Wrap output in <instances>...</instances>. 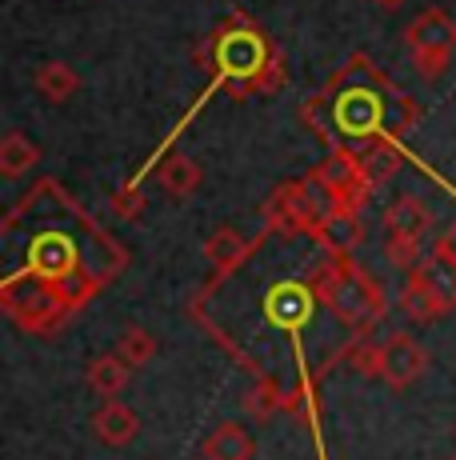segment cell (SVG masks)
<instances>
[{"label": "cell", "mask_w": 456, "mask_h": 460, "mask_svg": "<svg viewBox=\"0 0 456 460\" xmlns=\"http://www.w3.org/2000/svg\"><path fill=\"white\" fill-rule=\"evenodd\" d=\"M301 117L320 140H332L337 132L353 148H376L405 137L420 120V104L408 101L364 52H353L345 68L332 73L312 101H304Z\"/></svg>", "instance_id": "6da1fadb"}, {"label": "cell", "mask_w": 456, "mask_h": 460, "mask_svg": "<svg viewBox=\"0 0 456 460\" xmlns=\"http://www.w3.org/2000/svg\"><path fill=\"white\" fill-rule=\"evenodd\" d=\"M200 57H205L200 65L216 68V81H232L236 96H249V93L273 96L288 81L285 57L249 16H232L228 24H221L216 37L200 49Z\"/></svg>", "instance_id": "7a4b0ae2"}, {"label": "cell", "mask_w": 456, "mask_h": 460, "mask_svg": "<svg viewBox=\"0 0 456 460\" xmlns=\"http://www.w3.org/2000/svg\"><path fill=\"white\" fill-rule=\"evenodd\" d=\"M317 172L332 184V192L345 200V208H353V212L361 208L368 200V192H373V176H368L364 161L356 153H348V148H332L317 164Z\"/></svg>", "instance_id": "3957f363"}, {"label": "cell", "mask_w": 456, "mask_h": 460, "mask_svg": "<svg viewBox=\"0 0 456 460\" xmlns=\"http://www.w3.org/2000/svg\"><path fill=\"white\" fill-rule=\"evenodd\" d=\"M428 368V352L412 341L408 332H392L389 341L381 344V380L389 388H412Z\"/></svg>", "instance_id": "277c9868"}, {"label": "cell", "mask_w": 456, "mask_h": 460, "mask_svg": "<svg viewBox=\"0 0 456 460\" xmlns=\"http://www.w3.org/2000/svg\"><path fill=\"white\" fill-rule=\"evenodd\" d=\"M452 300L456 296L449 293V288H444L441 280L425 269V264H417V272L408 277L405 293H400V308H405V316H412V321L428 324V321H436V316H441Z\"/></svg>", "instance_id": "5b68a950"}, {"label": "cell", "mask_w": 456, "mask_h": 460, "mask_svg": "<svg viewBox=\"0 0 456 460\" xmlns=\"http://www.w3.org/2000/svg\"><path fill=\"white\" fill-rule=\"evenodd\" d=\"M408 52H456V21L444 8H425L405 29Z\"/></svg>", "instance_id": "8992f818"}, {"label": "cell", "mask_w": 456, "mask_h": 460, "mask_svg": "<svg viewBox=\"0 0 456 460\" xmlns=\"http://www.w3.org/2000/svg\"><path fill=\"white\" fill-rule=\"evenodd\" d=\"M92 432H96V440H101V445L125 448V445H133V440H136L140 417L128 409V404H120L117 396H112V401H104L101 409L92 412Z\"/></svg>", "instance_id": "52a82bcc"}, {"label": "cell", "mask_w": 456, "mask_h": 460, "mask_svg": "<svg viewBox=\"0 0 456 460\" xmlns=\"http://www.w3.org/2000/svg\"><path fill=\"white\" fill-rule=\"evenodd\" d=\"M252 453H257V445H252L249 429L236 420L216 424L205 437V460H252Z\"/></svg>", "instance_id": "ba28073f"}, {"label": "cell", "mask_w": 456, "mask_h": 460, "mask_svg": "<svg viewBox=\"0 0 456 460\" xmlns=\"http://www.w3.org/2000/svg\"><path fill=\"white\" fill-rule=\"evenodd\" d=\"M384 228H389V236H417L420 241L433 228V208L420 197H400L397 205L384 212Z\"/></svg>", "instance_id": "9c48e42d"}, {"label": "cell", "mask_w": 456, "mask_h": 460, "mask_svg": "<svg viewBox=\"0 0 456 460\" xmlns=\"http://www.w3.org/2000/svg\"><path fill=\"white\" fill-rule=\"evenodd\" d=\"M32 84H37V93L45 96L48 104H65L81 93V76H76V68H68L65 60H45V65L32 73Z\"/></svg>", "instance_id": "30bf717a"}, {"label": "cell", "mask_w": 456, "mask_h": 460, "mask_svg": "<svg viewBox=\"0 0 456 460\" xmlns=\"http://www.w3.org/2000/svg\"><path fill=\"white\" fill-rule=\"evenodd\" d=\"M161 184H164V192L169 197H177V200H189L192 192L200 189V181H205V172H200V164L192 161V156H184V153H172V156H164L161 161Z\"/></svg>", "instance_id": "8fae6325"}, {"label": "cell", "mask_w": 456, "mask_h": 460, "mask_svg": "<svg viewBox=\"0 0 456 460\" xmlns=\"http://www.w3.org/2000/svg\"><path fill=\"white\" fill-rule=\"evenodd\" d=\"M32 269L48 280H65L68 269H73V249H68L65 236L60 233L37 236V244H32Z\"/></svg>", "instance_id": "7c38bea8"}, {"label": "cell", "mask_w": 456, "mask_h": 460, "mask_svg": "<svg viewBox=\"0 0 456 460\" xmlns=\"http://www.w3.org/2000/svg\"><path fill=\"white\" fill-rule=\"evenodd\" d=\"M317 236H320L324 244H329V252L345 256V252H353L356 244H361L364 228H361V220H356V212H353V208H340V212H332V217H324V220H320Z\"/></svg>", "instance_id": "4fadbf2b"}, {"label": "cell", "mask_w": 456, "mask_h": 460, "mask_svg": "<svg viewBox=\"0 0 456 460\" xmlns=\"http://www.w3.org/2000/svg\"><path fill=\"white\" fill-rule=\"evenodd\" d=\"M205 252L221 272H232V269H241V264L249 261L252 241H244L236 228H216V233L205 241Z\"/></svg>", "instance_id": "5bb4252c"}, {"label": "cell", "mask_w": 456, "mask_h": 460, "mask_svg": "<svg viewBox=\"0 0 456 460\" xmlns=\"http://www.w3.org/2000/svg\"><path fill=\"white\" fill-rule=\"evenodd\" d=\"M128 373H133V368H128L117 352H112V357H96L89 365V388L96 396H104V401H112V396L125 393Z\"/></svg>", "instance_id": "9a60e30c"}, {"label": "cell", "mask_w": 456, "mask_h": 460, "mask_svg": "<svg viewBox=\"0 0 456 460\" xmlns=\"http://www.w3.org/2000/svg\"><path fill=\"white\" fill-rule=\"evenodd\" d=\"M37 161H40V148L32 145L24 132H8V137L0 140V176L16 181V176H24Z\"/></svg>", "instance_id": "2e32d148"}, {"label": "cell", "mask_w": 456, "mask_h": 460, "mask_svg": "<svg viewBox=\"0 0 456 460\" xmlns=\"http://www.w3.org/2000/svg\"><path fill=\"white\" fill-rule=\"evenodd\" d=\"M117 357L125 360L128 368H145L148 360L156 357V336L148 329H125L117 341Z\"/></svg>", "instance_id": "e0dca14e"}, {"label": "cell", "mask_w": 456, "mask_h": 460, "mask_svg": "<svg viewBox=\"0 0 456 460\" xmlns=\"http://www.w3.org/2000/svg\"><path fill=\"white\" fill-rule=\"evenodd\" d=\"M389 261L397 264V269H417L420 264V241L417 236H389Z\"/></svg>", "instance_id": "ac0fdd59"}, {"label": "cell", "mask_w": 456, "mask_h": 460, "mask_svg": "<svg viewBox=\"0 0 456 460\" xmlns=\"http://www.w3.org/2000/svg\"><path fill=\"white\" fill-rule=\"evenodd\" d=\"M449 52H412V68H417V76H425V81H441L444 73H449Z\"/></svg>", "instance_id": "d6986e66"}, {"label": "cell", "mask_w": 456, "mask_h": 460, "mask_svg": "<svg viewBox=\"0 0 456 460\" xmlns=\"http://www.w3.org/2000/svg\"><path fill=\"white\" fill-rule=\"evenodd\" d=\"M376 4H381V8H405L408 0H376Z\"/></svg>", "instance_id": "ffe728a7"}]
</instances>
